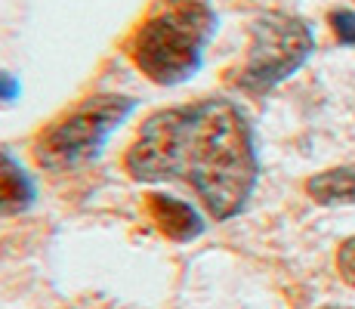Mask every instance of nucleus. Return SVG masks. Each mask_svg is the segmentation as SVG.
<instances>
[{
  "label": "nucleus",
  "mask_w": 355,
  "mask_h": 309,
  "mask_svg": "<svg viewBox=\"0 0 355 309\" xmlns=\"http://www.w3.org/2000/svg\"><path fill=\"white\" fill-rule=\"evenodd\" d=\"M337 272L349 287H355V235L346 238L337 251Z\"/></svg>",
  "instance_id": "1a4fd4ad"
},
{
  "label": "nucleus",
  "mask_w": 355,
  "mask_h": 309,
  "mask_svg": "<svg viewBox=\"0 0 355 309\" xmlns=\"http://www.w3.org/2000/svg\"><path fill=\"white\" fill-rule=\"evenodd\" d=\"M136 112V99L124 93H93L50 121L31 142L34 161L44 170H74L90 164L112 133Z\"/></svg>",
  "instance_id": "7ed1b4c3"
},
{
  "label": "nucleus",
  "mask_w": 355,
  "mask_h": 309,
  "mask_svg": "<svg viewBox=\"0 0 355 309\" xmlns=\"http://www.w3.org/2000/svg\"><path fill=\"white\" fill-rule=\"evenodd\" d=\"M327 25H331L334 37H337L340 44L355 47V10H346V6L331 10L327 12Z\"/></svg>",
  "instance_id": "6e6552de"
},
{
  "label": "nucleus",
  "mask_w": 355,
  "mask_h": 309,
  "mask_svg": "<svg viewBox=\"0 0 355 309\" xmlns=\"http://www.w3.org/2000/svg\"><path fill=\"white\" fill-rule=\"evenodd\" d=\"M216 34L210 0H155L127 37V56L158 87L186 84Z\"/></svg>",
  "instance_id": "f03ea898"
},
{
  "label": "nucleus",
  "mask_w": 355,
  "mask_h": 309,
  "mask_svg": "<svg viewBox=\"0 0 355 309\" xmlns=\"http://www.w3.org/2000/svg\"><path fill=\"white\" fill-rule=\"evenodd\" d=\"M306 195L315 204H324V208L355 204V164H340V167L309 176L306 180Z\"/></svg>",
  "instance_id": "0eeeda50"
},
{
  "label": "nucleus",
  "mask_w": 355,
  "mask_h": 309,
  "mask_svg": "<svg viewBox=\"0 0 355 309\" xmlns=\"http://www.w3.org/2000/svg\"><path fill=\"white\" fill-rule=\"evenodd\" d=\"M124 167L142 183H186L214 219L241 214L259 176L248 115L223 96L148 115L130 142Z\"/></svg>",
  "instance_id": "f257e3e1"
},
{
  "label": "nucleus",
  "mask_w": 355,
  "mask_h": 309,
  "mask_svg": "<svg viewBox=\"0 0 355 309\" xmlns=\"http://www.w3.org/2000/svg\"><path fill=\"white\" fill-rule=\"evenodd\" d=\"M322 309H340V306H322Z\"/></svg>",
  "instance_id": "9b49d317"
},
{
  "label": "nucleus",
  "mask_w": 355,
  "mask_h": 309,
  "mask_svg": "<svg viewBox=\"0 0 355 309\" xmlns=\"http://www.w3.org/2000/svg\"><path fill=\"white\" fill-rule=\"evenodd\" d=\"M19 93H22V87H19V78L0 68V106H12V102L19 99Z\"/></svg>",
  "instance_id": "9d476101"
},
{
  "label": "nucleus",
  "mask_w": 355,
  "mask_h": 309,
  "mask_svg": "<svg viewBox=\"0 0 355 309\" xmlns=\"http://www.w3.org/2000/svg\"><path fill=\"white\" fill-rule=\"evenodd\" d=\"M34 198H37V189H34L28 170L16 158L0 152V217L25 214L34 204Z\"/></svg>",
  "instance_id": "423d86ee"
},
{
  "label": "nucleus",
  "mask_w": 355,
  "mask_h": 309,
  "mask_svg": "<svg viewBox=\"0 0 355 309\" xmlns=\"http://www.w3.org/2000/svg\"><path fill=\"white\" fill-rule=\"evenodd\" d=\"M312 50H315V34L300 16L263 12L250 25V47L238 68L229 72V81L238 90L263 96L284 84L293 72H300Z\"/></svg>",
  "instance_id": "20e7f679"
},
{
  "label": "nucleus",
  "mask_w": 355,
  "mask_h": 309,
  "mask_svg": "<svg viewBox=\"0 0 355 309\" xmlns=\"http://www.w3.org/2000/svg\"><path fill=\"white\" fill-rule=\"evenodd\" d=\"M146 210H148V217H152L155 229L176 244L195 242L204 232V217L198 214V208H192L189 201H180V198H173V195L152 192V195L146 198Z\"/></svg>",
  "instance_id": "39448f33"
}]
</instances>
